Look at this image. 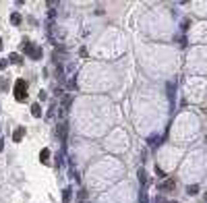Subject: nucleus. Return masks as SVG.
I'll use <instances>...</instances> for the list:
<instances>
[{
    "instance_id": "obj_1",
    "label": "nucleus",
    "mask_w": 207,
    "mask_h": 203,
    "mask_svg": "<svg viewBox=\"0 0 207 203\" xmlns=\"http://www.w3.org/2000/svg\"><path fill=\"white\" fill-rule=\"evenodd\" d=\"M15 97H17V102H23L27 97V83L23 79H19L15 83Z\"/></svg>"
},
{
    "instance_id": "obj_2",
    "label": "nucleus",
    "mask_w": 207,
    "mask_h": 203,
    "mask_svg": "<svg viewBox=\"0 0 207 203\" xmlns=\"http://www.w3.org/2000/svg\"><path fill=\"white\" fill-rule=\"evenodd\" d=\"M21 137H23V128H19V131H17V133H15V141H19V139H21Z\"/></svg>"
},
{
    "instance_id": "obj_3",
    "label": "nucleus",
    "mask_w": 207,
    "mask_h": 203,
    "mask_svg": "<svg viewBox=\"0 0 207 203\" xmlns=\"http://www.w3.org/2000/svg\"><path fill=\"white\" fill-rule=\"evenodd\" d=\"M31 110H33V116H40V106H33Z\"/></svg>"
}]
</instances>
